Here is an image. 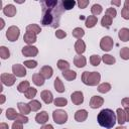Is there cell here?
<instances>
[{
	"instance_id": "5",
	"label": "cell",
	"mask_w": 129,
	"mask_h": 129,
	"mask_svg": "<svg viewBox=\"0 0 129 129\" xmlns=\"http://www.w3.org/2000/svg\"><path fill=\"white\" fill-rule=\"evenodd\" d=\"M19 35H20V30H19V28L17 27V26H15V25H12V26H10L8 29H7V31H6V37H7V39L9 40V41H16L17 39H18V37H19Z\"/></svg>"
},
{
	"instance_id": "34",
	"label": "cell",
	"mask_w": 129,
	"mask_h": 129,
	"mask_svg": "<svg viewBox=\"0 0 129 129\" xmlns=\"http://www.w3.org/2000/svg\"><path fill=\"white\" fill-rule=\"evenodd\" d=\"M102 60H103L106 64H113V63H115V61H116L115 57H114L113 55H110V54H104V55L102 56Z\"/></svg>"
},
{
	"instance_id": "30",
	"label": "cell",
	"mask_w": 129,
	"mask_h": 129,
	"mask_svg": "<svg viewBox=\"0 0 129 129\" xmlns=\"http://www.w3.org/2000/svg\"><path fill=\"white\" fill-rule=\"evenodd\" d=\"M110 90H111V85L109 83H102L101 85L98 86V91L102 94L108 93Z\"/></svg>"
},
{
	"instance_id": "25",
	"label": "cell",
	"mask_w": 129,
	"mask_h": 129,
	"mask_svg": "<svg viewBox=\"0 0 129 129\" xmlns=\"http://www.w3.org/2000/svg\"><path fill=\"white\" fill-rule=\"evenodd\" d=\"M32 82L36 85V86H42L44 84V78L39 74V73H36L32 76Z\"/></svg>"
},
{
	"instance_id": "12",
	"label": "cell",
	"mask_w": 129,
	"mask_h": 129,
	"mask_svg": "<svg viewBox=\"0 0 129 129\" xmlns=\"http://www.w3.org/2000/svg\"><path fill=\"white\" fill-rule=\"evenodd\" d=\"M48 114L46 111H41L40 113H37L36 116H35V121L38 123V124H42L44 125L47 121H48Z\"/></svg>"
},
{
	"instance_id": "32",
	"label": "cell",
	"mask_w": 129,
	"mask_h": 129,
	"mask_svg": "<svg viewBox=\"0 0 129 129\" xmlns=\"http://www.w3.org/2000/svg\"><path fill=\"white\" fill-rule=\"evenodd\" d=\"M17 115L18 114L16 113V111L13 108H8L6 110V117H7L8 120H15L16 117H17Z\"/></svg>"
},
{
	"instance_id": "48",
	"label": "cell",
	"mask_w": 129,
	"mask_h": 129,
	"mask_svg": "<svg viewBox=\"0 0 129 129\" xmlns=\"http://www.w3.org/2000/svg\"><path fill=\"white\" fill-rule=\"evenodd\" d=\"M121 15H122V17L124 18V19H126V20H128L129 19V9H127V8H122V10H121Z\"/></svg>"
},
{
	"instance_id": "13",
	"label": "cell",
	"mask_w": 129,
	"mask_h": 129,
	"mask_svg": "<svg viewBox=\"0 0 129 129\" xmlns=\"http://www.w3.org/2000/svg\"><path fill=\"white\" fill-rule=\"evenodd\" d=\"M39 74H40L44 79H50L51 76H52V74H53V70H52V68L49 67V66H44V67H42V68L40 69Z\"/></svg>"
},
{
	"instance_id": "43",
	"label": "cell",
	"mask_w": 129,
	"mask_h": 129,
	"mask_svg": "<svg viewBox=\"0 0 129 129\" xmlns=\"http://www.w3.org/2000/svg\"><path fill=\"white\" fill-rule=\"evenodd\" d=\"M23 64H24V67H26L28 69H34V68L37 67V61H35V60H25L23 62Z\"/></svg>"
},
{
	"instance_id": "27",
	"label": "cell",
	"mask_w": 129,
	"mask_h": 129,
	"mask_svg": "<svg viewBox=\"0 0 129 129\" xmlns=\"http://www.w3.org/2000/svg\"><path fill=\"white\" fill-rule=\"evenodd\" d=\"M26 31L32 32V33H34V34H38V33H40L41 28H40V26H38L37 24H29V25L26 26Z\"/></svg>"
},
{
	"instance_id": "16",
	"label": "cell",
	"mask_w": 129,
	"mask_h": 129,
	"mask_svg": "<svg viewBox=\"0 0 129 129\" xmlns=\"http://www.w3.org/2000/svg\"><path fill=\"white\" fill-rule=\"evenodd\" d=\"M3 13L8 17H13L16 14V7L12 4H8L3 8Z\"/></svg>"
},
{
	"instance_id": "53",
	"label": "cell",
	"mask_w": 129,
	"mask_h": 129,
	"mask_svg": "<svg viewBox=\"0 0 129 129\" xmlns=\"http://www.w3.org/2000/svg\"><path fill=\"white\" fill-rule=\"evenodd\" d=\"M125 115H126V122H129V108H125Z\"/></svg>"
},
{
	"instance_id": "10",
	"label": "cell",
	"mask_w": 129,
	"mask_h": 129,
	"mask_svg": "<svg viewBox=\"0 0 129 129\" xmlns=\"http://www.w3.org/2000/svg\"><path fill=\"white\" fill-rule=\"evenodd\" d=\"M104 104V99L100 96H93L90 100V107L93 109L100 108Z\"/></svg>"
},
{
	"instance_id": "20",
	"label": "cell",
	"mask_w": 129,
	"mask_h": 129,
	"mask_svg": "<svg viewBox=\"0 0 129 129\" xmlns=\"http://www.w3.org/2000/svg\"><path fill=\"white\" fill-rule=\"evenodd\" d=\"M23 40H24L28 45H30V44H32V43H34V42L36 41V34H34V33H32V32L26 31V33H25L24 36H23Z\"/></svg>"
},
{
	"instance_id": "47",
	"label": "cell",
	"mask_w": 129,
	"mask_h": 129,
	"mask_svg": "<svg viewBox=\"0 0 129 129\" xmlns=\"http://www.w3.org/2000/svg\"><path fill=\"white\" fill-rule=\"evenodd\" d=\"M55 36H56L57 38H59V39H62V38H64V37L67 36V33H66L63 30H61V29H57V30L55 31Z\"/></svg>"
},
{
	"instance_id": "23",
	"label": "cell",
	"mask_w": 129,
	"mask_h": 129,
	"mask_svg": "<svg viewBox=\"0 0 129 129\" xmlns=\"http://www.w3.org/2000/svg\"><path fill=\"white\" fill-rule=\"evenodd\" d=\"M97 22H98V18H97L96 16H94V15L88 16V17L86 18V26H87L88 28L94 27V26L97 24Z\"/></svg>"
},
{
	"instance_id": "44",
	"label": "cell",
	"mask_w": 129,
	"mask_h": 129,
	"mask_svg": "<svg viewBox=\"0 0 129 129\" xmlns=\"http://www.w3.org/2000/svg\"><path fill=\"white\" fill-rule=\"evenodd\" d=\"M106 15L109 16V17H111V18H114L117 15V11H116L115 8H108L106 10Z\"/></svg>"
},
{
	"instance_id": "41",
	"label": "cell",
	"mask_w": 129,
	"mask_h": 129,
	"mask_svg": "<svg viewBox=\"0 0 129 129\" xmlns=\"http://www.w3.org/2000/svg\"><path fill=\"white\" fill-rule=\"evenodd\" d=\"M102 10H103V8H102V6L100 4H94L92 6V8H91V12H92V14L94 16L95 15H99L102 12Z\"/></svg>"
},
{
	"instance_id": "40",
	"label": "cell",
	"mask_w": 129,
	"mask_h": 129,
	"mask_svg": "<svg viewBox=\"0 0 129 129\" xmlns=\"http://www.w3.org/2000/svg\"><path fill=\"white\" fill-rule=\"evenodd\" d=\"M53 103L55 106H58V107H63V106H67L68 105V100L66 98H56L53 100Z\"/></svg>"
},
{
	"instance_id": "38",
	"label": "cell",
	"mask_w": 129,
	"mask_h": 129,
	"mask_svg": "<svg viewBox=\"0 0 129 129\" xmlns=\"http://www.w3.org/2000/svg\"><path fill=\"white\" fill-rule=\"evenodd\" d=\"M76 4L77 3L74 0H66V1H62V6H63L64 10H71V9H73Z\"/></svg>"
},
{
	"instance_id": "35",
	"label": "cell",
	"mask_w": 129,
	"mask_h": 129,
	"mask_svg": "<svg viewBox=\"0 0 129 129\" xmlns=\"http://www.w3.org/2000/svg\"><path fill=\"white\" fill-rule=\"evenodd\" d=\"M101 60H102V57L99 56L98 54H93V55H91V57H90V62H91V64L94 66V67L99 66L100 62H101Z\"/></svg>"
},
{
	"instance_id": "57",
	"label": "cell",
	"mask_w": 129,
	"mask_h": 129,
	"mask_svg": "<svg viewBox=\"0 0 129 129\" xmlns=\"http://www.w3.org/2000/svg\"><path fill=\"white\" fill-rule=\"evenodd\" d=\"M0 21H1V26H0V29H2V28L4 27V20L1 18V19H0Z\"/></svg>"
},
{
	"instance_id": "54",
	"label": "cell",
	"mask_w": 129,
	"mask_h": 129,
	"mask_svg": "<svg viewBox=\"0 0 129 129\" xmlns=\"http://www.w3.org/2000/svg\"><path fill=\"white\" fill-rule=\"evenodd\" d=\"M111 4H112V5H116V6H120L121 2H120V1H114V0H112V1H111Z\"/></svg>"
},
{
	"instance_id": "1",
	"label": "cell",
	"mask_w": 129,
	"mask_h": 129,
	"mask_svg": "<svg viewBox=\"0 0 129 129\" xmlns=\"http://www.w3.org/2000/svg\"><path fill=\"white\" fill-rule=\"evenodd\" d=\"M41 8H42L41 24L43 26H50L52 28H57L59 26L60 17L64 12L62 1L45 0L41 2Z\"/></svg>"
},
{
	"instance_id": "21",
	"label": "cell",
	"mask_w": 129,
	"mask_h": 129,
	"mask_svg": "<svg viewBox=\"0 0 129 129\" xmlns=\"http://www.w3.org/2000/svg\"><path fill=\"white\" fill-rule=\"evenodd\" d=\"M117 114V121L120 125H123L126 122V115H125V111L122 110L121 108H118L116 111Z\"/></svg>"
},
{
	"instance_id": "51",
	"label": "cell",
	"mask_w": 129,
	"mask_h": 129,
	"mask_svg": "<svg viewBox=\"0 0 129 129\" xmlns=\"http://www.w3.org/2000/svg\"><path fill=\"white\" fill-rule=\"evenodd\" d=\"M40 129H53V126L50 124H44Z\"/></svg>"
},
{
	"instance_id": "26",
	"label": "cell",
	"mask_w": 129,
	"mask_h": 129,
	"mask_svg": "<svg viewBox=\"0 0 129 129\" xmlns=\"http://www.w3.org/2000/svg\"><path fill=\"white\" fill-rule=\"evenodd\" d=\"M54 89L58 93H63L64 90H66L64 86H63V84H62V82L60 81L59 78H55V80H54Z\"/></svg>"
},
{
	"instance_id": "55",
	"label": "cell",
	"mask_w": 129,
	"mask_h": 129,
	"mask_svg": "<svg viewBox=\"0 0 129 129\" xmlns=\"http://www.w3.org/2000/svg\"><path fill=\"white\" fill-rule=\"evenodd\" d=\"M124 7L127 8V9H129V0H125V2H124Z\"/></svg>"
},
{
	"instance_id": "33",
	"label": "cell",
	"mask_w": 129,
	"mask_h": 129,
	"mask_svg": "<svg viewBox=\"0 0 129 129\" xmlns=\"http://www.w3.org/2000/svg\"><path fill=\"white\" fill-rule=\"evenodd\" d=\"M112 19H113V18H111V17H109V16H107V15L103 16V18H102V20H101L102 26H103V27H106V28H110V26H111V24H112Z\"/></svg>"
},
{
	"instance_id": "29",
	"label": "cell",
	"mask_w": 129,
	"mask_h": 129,
	"mask_svg": "<svg viewBox=\"0 0 129 129\" xmlns=\"http://www.w3.org/2000/svg\"><path fill=\"white\" fill-rule=\"evenodd\" d=\"M70 66H71V64H70L67 60H64V59H59V60L57 61V68H58L60 71H62V72L70 70Z\"/></svg>"
},
{
	"instance_id": "7",
	"label": "cell",
	"mask_w": 129,
	"mask_h": 129,
	"mask_svg": "<svg viewBox=\"0 0 129 129\" xmlns=\"http://www.w3.org/2000/svg\"><path fill=\"white\" fill-rule=\"evenodd\" d=\"M21 52L24 56H27V57H31V56H35L37 55L38 53V49L37 47L35 46H32V45H26V46H23L22 49H21Z\"/></svg>"
},
{
	"instance_id": "52",
	"label": "cell",
	"mask_w": 129,
	"mask_h": 129,
	"mask_svg": "<svg viewBox=\"0 0 129 129\" xmlns=\"http://www.w3.org/2000/svg\"><path fill=\"white\" fill-rule=\"evenodd\" d=\"M0 129H9L8 124H6V123H4V122L0 123Z\"/></svg>"
},
{
	"instance_id": "18",
	"label": "cell",
	"mask_w": 129,
	"mask_h": 129,
	"mask_svg": "<svg viewBox=\"0 0 129 129\" xmlns=\"http://www.w3.org/2000/svg\"><path fill=\"white\" fill-rule=\"evenodd\" d=\"M75 50L78 53V55H82V53L86 50V44H85V42L83 40H81V39L77 40L76 43H75Z\"/></svg>"
},
{
	"instance_id": "24",
	"label": "cell",
	"mask_w": 129,
	"mask_h": 129,
	"mask_svg": "<svg viewBox=\"0 0 129 129\" xmlns=\"http://www.w3.org/2000/svg\"><path fill=\"white\" fill-rule=\"evenodd\" d=\"M62 76L63 78L67 80V81H73L77 78V73L75 71H72V70H68V71H64L62 72Z\"/></svg>"
},
{
	"instance_id": "39",
	"label": "cell",
	"mask_w": 129,
	"mask_h": 129,
	"mask_svg": "<svg viewBox=\"0 0 129 129\" xmlns=\"http://www.w3.org/2000/svg\"><path fill=\"white\" fill-rule=\"evenodd\" d=\"M0 56L3 59H6L10 56V51L6 46H1L0 47Z\"/></svg>"
},
{
	"instance_id": "19",
	"label": "cell",
	"mask_w": 129,
	"mask_h": 129,
	"mask_svg": "<svg viewBox=\"0 0 129 129\" xmlns=\"http://www.w3.org/2000/svg\"><path fill=\"white\" fill-rule=\"evenodd\" d=\"M17 107H18V110L20 111V114H23V115H27L31 111V108H30L29 104H26V103H23V102H19L17 104Z\"/></svg>"
},
{
	"instance_id": "58",
	"label": "cell",
	"mask_w": 129,
	"mask_h": 129,
	"mask_svg": "<svg viewBox=\"0 0 129 129\" xmlns=\"http://www.w3.org/2000/svg\"><path fill=\"white\" fill-rule=\"evenodd\" d=\"M115 129H127V128H126V127H124V126H122V125H121V126H119V127H117V128H115Z\"/></svg>"
},
{
	"instance_id": "50",
	"label": "cell",
	"mask_w": 129,
	"mask_h": 129,
	"mask_svg": "<svg viewBox=\"0 0 129 129\" xmlns=\"http://www.w3.org/2000/svg\"><path fill=\"white\" fill-rule=\"evenodd\" d=\"M121 103H122V105H123L124 108H129V98H124V99H122Z\"/></svg>"
},
{
	"instance_id": "28",
	"label": "cell",
	"mask_w": 129,
	"mask_h": 129,
	"mask_svg": "<svg viewBox=\"0 0 129 129\" xmlns=\"http://www.w3.org/2000/svg\"><path fill=\"white\" fill-rule=\"evenodd\" d=\"M29 88H30V85H29V82L28 81H23V82H21L17 86V90L20 93H25Z\"/></svg>"
},
{
	"instance_id": "46",
	"label": "cell",
	"mask_w": 129,
	"mask_h": 129,
	"mask_svg": "<svg viewBox=\"0 0 129 129\" xmlns=\"http://www.w3.org/2000/svg\"><path fill=\"white\" fill-rule=\"evenodd\" d=\"M89 2H90L89 0H80V1L77 2V4L81 9H84L89 5Z\"/></svg>"
},
{
	"instance_id": "14",
	"label": "cell",
	"mask_w": 129,
	"mask_h": 129,
	"mask_svg": "<svg viewBox=\"0 0 129 129\" xmlns=\"http://www.w3.org/2000/svg\"><path fill=\"white\" fill-rule=\"evenodd\" d=\"M40 97L42 99V101L45 103V104H50L51 102H53V97H52V94L50 91L48 90H44L40 93Z\"/></svg>"
},
{
	"instance_id": "42",
	"label": "cell",
	"mask_w": 129,
	"mask_h": 129,
	"mask_svg": "<svg viewBox=\"0 0 129 129\" xmlns=\"http://www.w3.org/2000/svg\"><path fill=\"white\" fill-rule=\"evenodd\" d=\"M120 57L123 59H129V47H122L120 49Z\"/></svg>"
},
{
	"instance_id": "17",
	"label": "cell",
	"mask_w": 129,
	"mask_h": 129,
	"mask_svg": "<svg viewBox=\"0 0 129 129\" xmlns=\"http://www.w3.org/2000/svg\"><path fill=\"white\" fill-rule=\"evenodd\" d=\"M87 63V59L85 56L83 55H76L74 57V64L77 67V68H84Z\"/></svg>"
},
{
	"instance_id": "3",
	"label": "cell",
	"mask_w": 129,
	"mask_h": 129,
	"mask_svg": "<svg viewBox=\"0 0 129 129\" xmlns=\"http://www.w3.org/2000/svg\"><path fill=\"white\" fill-rule=\"evenodd\" d=\"M101 80V75L98 72H84L82 81L87 86H97Z\"/></svg>"
},
{
	"instance_id": "36",
	"label": "cell",
	"mask_w": 129,
	"mask_h": 129,
	"mask_svg": "<svg viewBox=\"0 0 129 129\" xmlns=\"http://www.w3.org/2000/svg\"><path fill=\"white\" fill-rule=\"evenodd\" d=\"M28 104H29V106L31 108V111H38L41 108V106H42L40 104V102L37 101V100H31Z\"/></svg>"
},
{
	"instance_id": "8",
	"label": "cell",
	"mask_w": 129,
	"mask_h": 129,
	"mask_svg": "<svg viewBox=\"0 0 129 129\" xmlns=\"http://www.w3.org/2000/svg\"><path fill=\"white\" fill-rule=\"evenodd\" d=\"M16 81V78L14 75H11V74H7V73H3L1 75V82L3 85H6L8 87H11L14 85Z\"/></svg>"
},
{
	"instance_id": "31",
	"label": "cell",
	"mask_w": 129,
	"mask_h": 129,
	"mask_svg": "<svg viewBox=\"0 0 129 129\" xmlns=\"http://www.w3.org/2000/svg\"><path fill=\"white\" fill-rule=\"evenodd\" d=\"M72 34H73L74 37H76V38H78V39H81V38L85 35V31H84L83 28H81V27H77V28H75V29L73 30Z\"/></svg>"
},
{
	"instance_id": "4",
	"label": "cell",
	"mask_w": 129,
	"mask_h": 129,
	"mask_svg": "<svg viewBox=\"0 0 129 129\" xmlns=\"http://www.w3.org/2000/svg\"><path fill=\"white\" fill-rule=\"evenodd\" d=\"M52 118H53V121L56 124H64L68 121V114H67L66 111L58 109V110L53 111Z\"/></svg>"
},
{
	"instance_id": "22",
	"label": "cell",
	"mask_w": 129,
	"mask_h": 129,
	"mask_svg": "<svg viewBox=\"0 0 129 129\" xmlns=\"http://www.w3.org/2000/svg\"><path fill=\"white\" fill-rule=\"evenodd\" d=\"M118 36H119L120 40H122L124 42L128 41L129 40V29L128 28H125V27L124 28H121L119 30V32H118Z\"/></svg>"
},
{
	"instance_id": "56",
	"label": "cell",
	"mask_w": 129,
	"mask_h": 129,
	"mask_svg": "<svg viewBox=\"0 0 129 129\" xmlns=\"http://www.w3.org/2000/svg\"><path fill=\"white\" fill-rule=\"evenodd\" d=\"M0 97H1V101H0V104H3V103L5 102V96H4V95H1Z\"/></svg>"
},
{
	"instance_id": "6",
	"label": "cell",
	"mask_w": 129,
	"mask_h": 129,
	"mask_svg": "<svg viewBox=\"0 0 129 129\" xmlns=\"http://www.w3.org/2000/svg\"><path fill=\"white\" fill-rule=\"evenodd\" d=\"M114 41L110 36H104L100 41V47L104 51H110L113 48Z\"/></svg>"
},
{
	"instance_id": "45",
	"label": "cell",
	"mask_w": 129,
	"mask_h": 129,
	"mask_svg": "<svg viewBox=\"0 0 129 129\" xmlns=\"http://www.w3.org/2000/svg\"><path fill=\"white\" fill-rule=\"evenodd\" d=\"M15 121L20 122V123H27L28 122V118L25 115H23V114H18L16 119H15Z\"/></svg>"
},
{
	"instance_id": "37",
	"label": "cell",
	"mask_w": 129,
	"mask_h": 129,
	"mask_svg": "<svg viewBox=\"0 0 129 129\" xmlns=\"http://www.w3.org/2000/svg\"><path fill=\"white\" fill-rule=\"evenodd\" d=\"M36 93H37L36 89H34V88H31V87H30V88H29V89L24 93V95H25V98L32 100V99L36 96Z\"/></svg>"
},
{
	"instance_id": "2",
	"label": "cell",
	"mask_w": 129,
	"mask_h": 129,
	"mask_svg": "<svg viewBox=\"0 0 129 129\" xmlns=\"http://www.w3.org/2000/svg\"><path fill=\"white\" fill-rule=\"evenodd\" d=\"M116 118H117V116L115 115V113L111 109L101 110L100 113L98 114V117H97L99 125L104 127V128H107V129H110L115 125Z\"/></svg>"
},
{
	"instance_id": "15",
	"label": "cell",
	"mask_w": 129,
	"mask_h": 129,
	"mask_svg": "<svg viewBox=\"0 0 129 129\" xmlns=\"http://www.w3.org/2000/svg\"><path fill=\"white\" fill-rule=\"evenodd\" d=\"M87 118H88V112H87L85 109L78 110V111L75 113V119H76V121H78V122H84Z\"/></svg>"
},
{
	"instance_id": "49",
	"label": "cell",
	"mask_w": 129,
	"mask_h": 129,
	"mask_svg": "<svg viewBox=\"0 0 129 129\" xmlns=\"http://www.w3.org/2000/svg\"><path fill=\"white\" fill-rule=\"evenodd\" d=\"M12 129H23V126H22V123L20 122H17L15 121L13 124H12Z\"/></svg>"
},
{
	"instance_id": "9",
	"label": "cell",
	"mask_w": 129,
	"mask_h": 129,
	"mask_svg": "<svg viewBox=\"0 0 129 129\" xmlns=\"http://www.w3.org/2000/svg\"><path fill=\"white\" fill-rule=\"evenodd\" d=\"M12 72H13V75L14 76L19 77V78H22V77H25L26 76V70H25V68L22 64H19V63L13 64Z\"/></svg>"
},
{
	"instance_id": "11",
	"label": "cell",
	"mask_w": 129,
	"mask_h": 129,
	"mask_svg": "<svg viewBox=\"0 0 129 129\" xmlns=\"http://www.w3.org/2000/svg\"><path fill=\"white\" fill-rule=\"evenodd\" d=\"M71 99L75 105H81L84 102V95L81 91H76L71 95Z\"/></svg>"
}]
</instances>
